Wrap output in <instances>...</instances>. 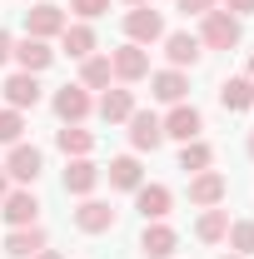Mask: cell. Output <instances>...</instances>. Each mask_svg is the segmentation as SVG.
Segmentation results:
<instances>
[{
	"label": "cell",
	"instance_id": "1",
	"mask_svg": "<svg viewBox=\"0 0 254 259\" xmlns=\"http://www.w3.org/2000/svg\"><path fill=\"white\" fill-rule=\"evenodd\" d=\"M244 40V25H239V15H229V10H209V15H199V45L204 50H234Z\"/></svg>",
	"mask_w": 254,
	"mask_h": 259
},
{
	"label": "cell",
	"instance_id": "2",
	"mask_svg": "<svg viewBox=\"0 0 254 259\" xmlns=\"http://www.w3.org/2000/svg\"><path fill=\"white\" fill-rule=\"evenodd\" d=\"M125 40L130 45H159L164 40V15H159L155 5H135V10H125Z\"/></svg>",
	"mask_w": 254,
	"mask_h": 259
},
{
	"label": "cell",
	"instance_id": "3",
	"mask_svg": "<svg viewBox=\"0 0 254 259\" xmlns=\"http://www.w3.org/2000/svg\"><path fill=\"white\" fill-rule=\"evenodd\" d=\"M125 125H130V145H135V155H155L159 145H164V120H159L155 110H135Z\"/></svg>",
	"mask_w": 254,
	"mask_h": 259
},
{
	"label": "cell",
	"instance_id": "4",
	"mask_svg": "<svg viewBox=\"0 0 254 259\" xmlns=\"http://www.w3.org/2000/svg\"><path fill=\"white\" fill-rule=\"evenodd\" d=\"M50 105H55V115H60V125H85V115L95 110V100H90V90H85L80 80H75V85H60Z\"/></svg>",
	"mask_w": 254,
	"mask_h": 259
},
{
	"label": "cell",
	"instance_id": "5",
	"mask_svg": "<svg viewBox=\"0 0 254 259\" xmlns=\"http://www.w3.org/2000/svg\"><path fill=\"white\" fill-rule=\"evenodd\" d=\"M159 120H164V140H180V145H190V140H199V130H204V115L194 110L190 100L170 105V115H159Z\"/></svg>",
	"mask_w": 254,
	"mask_h": 259
},
{
	"label": "cell",
	"instance_id": "6",
	"mask_svg": "<svg viewBox=\"0 0 254 259\" xmlns=\"http://www.w3.org/2000/svg\"><path fill=\"white\" fill-rule=\"evenodd\" d=\"M0 214H5V225L10 229H25V225H40V199H35V190H25V185H15V190L0 199Z\"/></svg>",
	"mask_w": 254,
	"mask_h": 259
},
{
	"label": "cell",
	"instance_id": "7",
	"mask_svg": "<svg viewBox=\"0 0 254 259\" xmlns=\"http://www.w3.org/2000/svg\"><path fill=\"white\" fill-rule=\"evenodd\" d=\"M110 70H115V80H120V85H135V80H145V75H150V50L125 40L120 50H110Z\"/></svg>",
	"mask_w": 254,
	"mask_h": 259
},
{
	"label": "cell",
	"instance_id": "8",
	"mask_svg": "<svg viewBox=\"0 0 254 259\" xmlns=\"http://www.w3.org/2000/svg\"><path fill=\"white\" fill-rule=\"evenodd\" d=\"M40 169H45V155H40L35 145H25V140H20V145H10V160H5V175H10L15 185H25V190H30L35 180H40Z\"/></svg>",
	"mask_w": 254,
	"mask_h": 259
},
{
	"label": "cell",
	"instance_id": "9",
	"mask_svg": "<svg viewBox=\"0 0 254 259\" xmlns=\"http://www.w3.org/2000/svg\"><path fill=\"white\" fill-rule=\"evenodd\" d=\"M164 60H170V70H194L199 65V35H190V30H164Z\"/></svg>",
	"mask_w": 254,
	"mask_h": 259
},
{
	"label": "cell",
	"instance_id": "10",
	"mask_svg": "<svg viewBox=\"0 0 254 259\" xmlns=\"http://www.w3.org/2000/svg\"><path fill=\"white\" fill-rule=\"evenodd\" d=\"M65 25H70V15H65L55 0H50V5H30V10H25V35H35V40H55Z\"/></svg>",
	"mask_w": 254,
	"mask_h": 259
},
{
	"label": "cell",
	"instance_id": "11",
	"mask_svg": "<svg viewBox=\"0 0 254 259\" xmlns=\"http://www.w3.org/2000/svg\"><path fill=\"white\" fill-rule=\"evenodd\" d=\"M60 185H65V194H75V199L95 194V185H100V164L90 160V155H80V160H65Z\"/></svg>",
	"mask_w": 254,
	"mask_h": 259
},
{
	"label": "cell",
	"instance_id": "12",
	"mask_svg": "<svg viewBox=\"0 0 254 259\" xmlns=\"http://www.w3.org/2000/svg\"><path fill=\"white\" fill-rule=\"evenodd\" d=\"M224 194H229V180H224L220 169H199V175H190V204L215 209V204H224Z\"/></svg>",
	"mask_w": 254,
	"mask_h": 259
},
{
	"label": "cell",
	"instance_id": "13",
	"mask_svg": "<svg viewBox=\"0 0 254 259\" xmlns=\"http://www.w3.org/2000/svg\"><path fill=\"white\" fill-rule=\"evenodd\" d=\"M75 229H80V234H110V229H115V209H110L105 199H95V194H85L80 209H75Z\"/></svg>",
	"mask_w": 254,
	"mask_h": 259
},
{
	"label": "cell",
	"instance_id": "14",
	"mask_svg": "<svg viewBox=\"0 0 254 259\" xmlns=\"http://www.w3.org/2000/svg\"><path fill=\"white\" fill-rule=\"evenodd\" d=\"M10 60L20 65L25 75H40V70H50V65H55V50H50V40H35V35H25V40H15Z\"/></svg>",
	"mask_w": 254,
	"mask_h": 259
},
{
	"label": "cell",
	"instance_id": "15",
	"mask_svg": "<svg viewBox=\"0 0 254 259\" xmlns=\"http://www.w3.org/2000/svg\"><path fill=\"white\" fill-rule=\"evenodd\" d=\"M95 115L105 120V125H125L130 115H135V95H130L125 85H105L95 100Z\"/></svg>",
	"mask_w": 254,
	"mask_h": 259
},
{
	"label": "cell",
	"instance_id": "16",
	"mask_svg": "<svg viewBox=\"0 0 254 259\" xmlns=\"http://www.w3.org/2000/svg\"><path fill=\"white\" fill-rule=\"evenodd\" d=\"M100 180H110V190H140L145 185V169H140V155H115V160L100 169Z\"/></svg>",
	"mask_w": 254,
	"mask_h": 259
},
{
	"label": "cell",
	"instance_id": "17",
	"mask_svg": "<svg viewBox=\"0 0 254 259\" xmlns=\"http://www.w3.org/2000/svg\"><path fill=\"white\" fill-rule=\"evenodd\" d=\"M175 249H180V234L164 225V220H150L145 234H140V254H145V259H170Z\"/></svg>",
	"mask_w": 254,
	"mask_h": 259
},
{
	"label": "cell",
	"instance_id": "18",
	"mask_svg": "<svg viewBox=\"0 0 254 259\" xmlns=\"http://www.w3.org/2000/svg\"><path fill=\"white\" fill-rule=\"evenodd\" d=\"M0 90H5V105H10V110H35V105H40V75L15 70Z\"/></svg>",
	"mask_w": 254,
	"mask_h": 259
},
{
	"label": "cell",
	"instance_id": "19",
	"mask_svg": "<svg viewBox=\"0 0 254 259\" xmlns=\"http://www.w3.org/2000/svg\"><path fill=\"white\" fill-rule=\"evenodd\" d=\"M150 95H155L159 105H180V100L190 95V75H185V70H155V75H150Z\"/></svg>",
	"mask_w": 254,
	"mask_h": 259
},
{
	"label": "cell",
	"instance_id": "20",
	"mask_svg": "<svg viewBox=\"0 0 254 259\" xmlns=\"http://www.w3.org/2000/svg\"><path fill=\"white\" fill-rule=\"evenodd\" d=\"M40 249H50V239H45L40 225H25V229H10L5 234V254L10 259H35Z\"/></svg>",
	"mask_w": 254,
	"mask_h": 259
},
{
	"label": "cell",
	"instance_id": "21",
	"mask_svg": "<svg viewBox=\"0 0 254 259\" xmlns=\"http://www.w3.org/2000/svg\"><path fill=\"white\" fill-rule=\"evenodd\" d=\"M170 204H175L170 185H140V190H135V209L145 214V225H150V220H164Z\"/></svg>",
	"mask_w": 254,
	"mask_h": 259
},
{
	"label": "cell",
	"instance_id": "22",
	"mask_svg": "<svg viewBox=\"0 0 254 259\" xmlns=\"http://www.w3.org/2000/svg\"><path fill=\"white\" fill-rule=\"evenodd\" d=\"M220 105L229 110V115L254 110V80H249V75H229V80L220 85Z\"/></svg>",
	"mask_w": 254,
	"mask_h": 259
},
{
	"label": "cell",
	"instance_id": "23",
	"mask_svg": "<svg viewBox=\"0 0 254 259\" xmlns=\"http://www.w3.org/2000/svg\"><path fill=\"white\" fill-rule=\"evenodd\" d=\"M60 45L70 60H85V55H95V30H90V20H70L60 30Z\"/></svg>",
	"mask_w": 254,
	"mask_h": 259
},
{
	"label": "cell",
	"instance_id": "24",
	"mask_svg": "<svg viewBox=\"0 0 254 259\" xmlns=\"http://www.w3.org/2000/svg\"><path fill=\"white\" fill-rule=\"evenodd\" d=\"M55 145H60L65 160H80V155L95 150V135H90L85 125H60V130H55Z\"/></svg>",
	"mask_w": 254,
	"mask_h": 259
},
{
	"label": "cell",
	"instance_id": "25",
	"mask_svg": "<svg viewBox=\"0 0 254 259\" xmlns=\"http://www.w3.org/2000/svg\"><path fill=\"white\" fill-rule=\"evenodd\" d=\"M110 80H115L110 55H85V60H80V85H85V90H105Z\"/></svg>",
	"mask_w": 254,
	"mask_h": 259
},
{
	"label": "cell",
	"instance_id": "26",
	"mask_svg": "<svg viewBox=\"0 0 254 259\" xmlns=\"http://www.w3.org/2000/svg\"><path fill=\"white\" fill-rule=\"evenodd\" d=\"M194 234H199L204 244H224V234H229V209H220V204H215V209H204V214H199V225H194Z\"/></svg>",
	"mask_w": 254,
	"mask_h": 259
},
{
	"label": "cell",
	"instance_id": "27",
	"mask_svg": "<svg viewBox=\"0 0 254 259\" xmlns=\"http://www.w3.org/2000/svg\"><path fill=\"white\" fill-rule=\"evenodd\" d=\"M209 164H215V150H209L204 140L180 145V169H185V175H199V169H209Z\"/></svg>",
	"mask_w": 254,
	"mask_h": 259
},
{
	"label": "cell",
	"instance_id": "28",
	"mask_svg": "<svg viewBox=\"0 0 254 259\" xmlns=\"http://www.w3.org/2000/svg\"><path fill=\"white\" fill-rule=\"evenodd\" d=\"M25 140V110H0V145H20Z\"/></svg>",
	"mask_w": 254,
	"mask_h": 259
},
{
	"label": "cell",
	"instance_id": "29",
	"mask_svg": "<svg viewBox=\"0 0 254 259\" xmlns=\"http://www.w3.org/2000/svg\"><path fill=\"white\" fill-rule=\"evenodd\" d=\"M224 239H229V249H234V254H244V259H249V254H254V220H234Z\"/></svg>",
	"mask_w": 254,
	"mask_h": 259
},
{
	"label": "cell",
	"instance_id": "30",
	"mask_svg": "<svg viewBox=\"0 0 254 259\" xmlns=\"http://www.w3.org/2000/svg\"><path fill=\"white\" fill-rule=\"evenodd\" d=\"M70 10H75L80 20H95V15H105V10H110V0H70Z\"/></svg>",
	"mask_w": 254,
	"mask_h": 259
},
{
	"label": "cell",
	"instance_id": "31",
	"mask_svg": "<svg viewBox=\"0 0 254 259\" xmlns=\"http://www.w3.org/2000/svg\"><path fill=\"white\" fill-rule=\"evenodd\" d=\"M220 0H175V10H185V15H209Z\"/></svg>",
	"mask_w": 254,
	"mask_h": 259
},
{
	"label": "cell",
	"instance_id": "32",
	"mask_svg": "<svg viewBox=\"0 0 254 259\" xmlns=\"http://www.w3.org/2000/svg\"><path fill=\"white\" fill-rule=\"evenodd\" d=\"M220 10H229V15L244 20V15H254V0H220Z\"/></svg>",
	"mask_w": 254,
	"mask_h": 259
},
{
	"label": "cell",
	"instance_id": "33",
	"mask_svg": "<svg viewBox=\"0 0 254 259\" xmlns=\"http://www.w3.org/2000/svg\"><path fill=\"white\" fill-rule=\"evenodd\" d=\"M10 50H15V35H10V30H0V65L10 60Z\"/></svg>",
	"mask_w": 254,
	"mask_h": 259
},
{
	"label": "cell",
	"instance_id": "34",
	"mask_svg": "<svg viewBox=\"0 0 254 259\" xmlns=\"http://www.w3.org/2000/svg\"><path fill=\"white\" fill-rule=\"evenodd\" d=\"M10 194V175H5V164H0V199Z\"/></svg>",
	"mask_w": 254,
	"mask_h": 259
},
{
	"label": "cell",
	"instance_id": "35",
	"mask_svg": "<svg viewBox=\"0 0 254 259\" xmlns=\"http://www.w3.org/2000/svg\"><path fill=\"white\" fill-rule=\"evenodd\" d=\"M35 259H65V254H60V249H40Z\"/></svg>",
	"mask_w": 254,
	"mask_h": 259
},
{
	"label": "cell",
	"instance_id": "36",
	"mask_svg": "<svg viewBox=\"0 0 254 259\" xmlns=\"http://www.w3.org/2000/svg\"><path fill=\"white\" fill-rule=\"evenodd\" d=\"M125 5H130V10H135V5H155V0H125Z\"/></svg>",
	"mask_w": 254,
	"mask_h": 259
},
{
	"label": "cell",
	"instance_id": "37",
	"mask_svg": "<svg viewBox=\"0 0 254 259\" xmlns=\"http://www.w3.org/2000/svg\"><path fill=\"white\" fill-rule=\"evenodd\" d=\"M249 160H254V135H249Z\"/></svg>",
	"mask_w": 254,
	"mask_h": 259
},
{
	"label": "cell",
	"instance_id": "38",
	"mask_svg": "<svg viewBox=\"0 0 254 259\" xmlns=\"http://www.w3.org/2000/svg\"><path fill=\"white\" fill-rule=\"evenodd\" d=\"M249 80H254V55H249Z\"/></svg>",
	"mask_w": 254,
	"mask_h": 259
},
{
	"label": "cell",
	"instance_id": "39",
	"mask_svg": "<svg viewBox=\"0 0 254 259\" xmlns=\"http://www.w3.org/2000/svg\"><path fill=\"white\" fill-rule=\"evenodd\" d=\"M220 259H244V254H220Z\"/></svg>",
	"mask_w": 254,
	"mask_h": 259
},
{
	"label": "cell",
	"instance_id": "40",
	"mask_svg": "<svg viewBox=\"0 0 254 259\" xmlns=\"http://www.w3.org/2000/svg\"><path fill=\"white\" fill-rule=\"evenodd\" d=\"M35 5H50V0H35Z\"/></svg>",
	"mask_w": 254,
	"mask_h": 259
}]
</instances>
